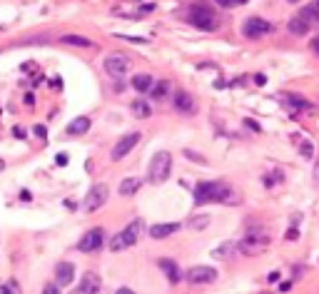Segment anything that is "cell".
<instances>
[{
  "label": "cell",
  "mask_w": 319,
  "mask_h": 294,
  "mask_svg": "<svg viewBox=\"0 0 319 294\" xmlns=\"http://www.w3.org/2000/svg\"><path fill=\"white\" fill-rule=\"evenodd\" d=\"M207 202H222V205H240L242 197L222 185V182H199L194 187V205H207Z\"/></svg>",
  "instance_id": "obj_1"
},
{
  "label": "cell",
  "mask_w": 319,
  "mask_h": 294,
  "mask_svg": "<svg viewBox=\"0 0 319 294\" xmlns=\"http://www.w3.org/2000/svg\"><path fill=\"white\" fill-rule=\"evenodd\" d=\"M187 20L199 30H217V25H220L215 10L209 5H204V3H194L192 5L190 13H187Z\"/></svg>",
  "instance_id": "obj_2"
},
{
  "label": "cell",
  "mask_w": 319,
  "mask_h": 294,
  "mask_svg": "<svg viewBox=\"0 0 319 294\" xmlns=\"http://www.w3.org/2000/svg\"><path fill=\"white\" fill-rule=\"evenodd\" d=\"M142 229H145V222H142V220H132L128 227L123 229V232H118V234L113 237L110 249H113V252H123V249H128V247H132V244H137V239H140Z\"/></svg>",
  "instance_id": "obj_3"
},
{
  "label": "cell",
  "mask_w": 319,
  "mask_h": 294,
  "mask_svg": "<svg viewBox=\"0 0 319 294\" xmlns=\"http://www.w3.org/2000/svg\"><path fill=\"white\" fill-rule=\"evenodd\" d=\"M170 170H172V155H170V152H157V155L150 160L147 180H150L152 185H162V182L170 177Z\"/></svg>",
  "instance_id": "obj_4"
},
{
  "label": "cell",
  "mask_w": 319,
  "mask_h": 294,
  "mask_svg": "<svg viewBox=\"0 0 319 294\" xmlns=\"http://www.w3.org/2000/svg\"><path fill=\"white\" fill-rule=\"evenodd\" d=\"M269 247V234L262 227H250L245 239L240 242V252L242 254H259Z\"/></svg>",
  "instance_id": "obj_5"
},
{
  "label": "cell",
  "mask_w": 319,
  "mask_h": 294,
  "mask_svg": "<svg viewBox=\"0 0 319 294\" xmlns=\"http://www.w3.org/2000/svg\"><path fill=\"white\" fill-rule=\"evenodd\" d=\"M108 195H110V190H108V185H105V182L92 185V187L87 190L85 200H82V210H85V212H97V210L108 202Z\"/></svg>",
  "instance_id": "obj_6"
},
{
  "label": "cell",
  "mask_w": 319,
  "mask_h": 294,
  "mask_svg": "<svg viewBox=\"0 0 319 294\" xmlns=\"http://www.w3.org/2000/svg\"><path fill=\"white\" fill-rule=\"evenodd\" d=\"M102 244H105V229H102V227H92V229H87V232L80 237L77 249L87 254V252H97Z\"/></svg>",
  "instance_id": "obj_7"
},
{
  "label": "cell",
  "mask_w": 319,
  "mask_h": 294,
  "mask_svg": "<svg viewBox=\"0 0 319 294\" xmlns=\"http://www.w3.org/2000/svg\"><path fill=\"white\" fill-rule=\"evenodd\" d=\"M102 65H105V73L110 75L113 80H120V77L130 70V58L125 53H113V55L105 58Z\"/></svg>",
  "instance_id": "obj_8"
},
{
  "label": "cell",
  "mask_w": 319,
  "mask_h": 294,
  "mask_svg": "<svg viewBox=\"0 0 319 294\" xmlns=\"http://www.w3.org/2000/svg\"><path fill=\"white\" fill-rule=\"evenodd\" d=\"M185 279L190 284H212L217 279V269L215 267H207V264H197V267H190Z\"/></svg>",
  "instance_id": "obj_9"
},
{
  "label": "cell",
  "mask_w": 319,
  "mask_h": 294,
  "mask_svg": "<svg viewBox=\"0 0 319 294\" xmlns=\"http://www.w3.org/2000/svg\"><path fill=\"white\" fill-rule=\"evenodd\" d=\"M269 33H274V25L267 23V20H262V18H250L242 25V35L245 38H252V40L262 38V35H269Z\"/></svg>",
  "instance_id": "obj_10"
},
{
  "label": "cell",
  "mask_w": 319,
  "mask_h": 294,
  "mask_svg": "<svg viewBox=\"0 0 319 294\" xmlns=\"http://www.w3.org/2000/svg\"><path fill=\"white\" fill-rule=\"evenodd\" d=\"M142 140V132H128V135H123L120 140H118V145L113 147V152H110V157L118 162V160H123V157H128L130 152H132V147L137 145Z\"/></svg>",
  "instance_id": "obj_11"
},
{
  "label": "cell",
  "mask_w": 319,
  "mask_h": 294,
  "mask_svg": "<svg viewBox=\"0 0 319 294\" xmlns=\"http://www.w3.org/2000/svg\"><path fill=\"white\" fill-rule=\"evenodd\" d=\"M172 102H175V110L182 112V115H192L194 112V97H192L187 90H177L172 95Z\"/></svg>",
  "instance_id": "obj_12"
},
{
  "label": "cell",
  "mask_w": 319,
  "mask_h": 294,
  "mask_svg": "<svg viewBox=\"0 0 319 294\" xmlns=\"http://www.w3.org/2000/svg\"><path fill=\"white\" fill-rule=\"evenodd\" d=\"M180 227H182L180 222H162V224H152V227L147 229V234H150L152 239H165V237L180 232Z\"/></svg>",
  "instance_id": "obj_13"
},
{
  "label": "cell",
  "mask_w": 319,
  "mask_h": 294,
  "mask_svg": "<svg viewBox=\"0 0 319 294\" xmlns=\"http://www.w3.org/2000/svg\"><path fill=\"white\" fill-rule=\"evenodd\" d=\"M100 289H102V279H100L95 272H85V277H82L80 284H77V292L92 294V292H100Z\"/></svg>",
  "instance_id": "obj_14"
},
{
  "label": "cell",
  "mask_w": 319,
  "mask_h": 294,
  "mask_svg": "<svg viewBox=\"0 0 319 294\" xmlns=\"http://www.w3.org/2000/svg\"><path fill=\"white\" fill-rule=\"evenodd\" d=\"M72 277H75V264H72V262H58V267H55V279H58V284H60V287H67V284L72 282Z\"/></svg>",
  "instance_id": "obj_15"
},
{
  "label": "cell",
  "mask_w": 319,
  "mask_h": 294,
  "mask_svg": "<svg viewBox=\"0 0 319 294\" xmlns=\"http://www.w3.org/2000/svg\"><path fill=\"white\" fill-rule=\"evenodd\" d=\"M157 264H160V269H162V272L167 274V279H170V284H177V282H180V279L185 277V274L180 272V267H177V262H172V259H160Z\"/></svg>",
  "instance_id": "obj_16"
},
{
  "label": "cell",
  "mask_w": 319,
  "mask_h": 294,
  "mask_svg": "<svg viewBox=\"0 0 319 294\" xmlns=\"http://www.w3.org/2000/svg\"><path fill=\"white\" fill-rule=\"evenodd\" d=\"M237 252H240V242H225V244H220V247L212 249V257L215 259H230Z\"/></svg>",
  "instance_id": "obj_17"
},
{
  "label": "cell",
  "mask_w": 319,
  "mask_h": 294,
  "mask_svg": "<svg viewBox=\"0 0 319 294\" xmlns=\"http://www.w3.org/2000/svg\"><path fill=\"white\" fill-rule=\"evenodd\" d=\"M287 28H289V33H292V35H307V33H309V28H312V23H309V20H304L302 15H294V18L289 20V25H287Z\"/></svg>",
  "instance_id": "obj_18"
},
{
  "label": "cell",
  "mask_w": 319,
  "mask_h": 294,
  "mask_svg": "<svg viewBox=\"0 0 319 294\" xmlns=\"http://www.w3.org/2000/svg\"><path fill=\"white\" fill-rule=\"evenodd\" d=\"M152 85H155V82H152V75H147V73H140V75L132 77V87H135L140 95H147Z\"/></svg>",
  "instance_id": "obj_19"
},
{
  "label": "cell",
  "mask_w": 319,
  "mask_h": 294,
  "mask_svg": "<svg viewBox=\"0 0 319 294\" xmlns=\"http://www.w3.org/2000/svg\"><path fill=\"white\" fill-rule=\"evenodd\" d=\"M90 130V117H75L70 125H67V135L77 137V135H85Z\"/></svg>",
  "instance_id": "obj_20"
},
{
  "label": "cell",
  "mask_w": 319,
  "mask_h": 294,
  "mask_svg": "<svg viewBox=\"0 0 319 294\" xmlns=\"http://www.w3.org/2000/svg\"><path fill=\"white\" fill-rule=\"evenodd\" d=\"M140 187H142V180H140V177H125V180L120 182V195H123V197H132Z\"/></svg>",
  "instance_id": "obj_21"
},
{
  "label": "cell",
  "mask_w": 319,
  "mask_h": 294,
  "mask_svg": "<svg viewBox=\"0 0 319 294\" xmlns=\"http://www.w3.org/2000/svg\"><path fill=\"white\" fill-rule=\"evenodd\" d=\"M60 43L63 45H75V48H92V40L82 38V35H60Z\"/></svg>",
  "instance_id": "obj_22"
},
{
  "label": "cell",
  "mask_w": 319,
  "mask_h": 294,
  "mask_svg": "<svg viewBox=\"0 0 319 294\" xmlns=\"http://www.w3.org/2000/svg\"><path fill=\"white\" fill-rule=\"evenodd\" d=\"M167 90H170V85L165 82V80H160V82H155L152 87H150V100H165L167 97Z\"/></svg>",
  "instance_id": "obj_23"
},
{
  "label": "cell",
  "mask_w": 319,
  "mask_h": 294,
  "mask_svg": "<svg viewBox=\"0 0 319 294\" xmlns=\"http://www.w3.org/2000/svg\"><path fill=\"white\" fill-rule=\"evenodd\" d=\"M287 105H292L294 110H309V107H312V105H309V100L299 97L297 92H289V95H287Z\"/></svg>",
  "instance_id": "obj_24"
},
{
  "label": "cell",
  "mask_w": 319,
  "mask_h": 294,
  "mask_svg": "<svg viewBox=\"0 0 319 294\" xmlns=\"http://www.w3.org/2000/svg\"><path fill=\"white\" fill-rule=\"evenodd\" d=\"M130 107H132L135 117H142V120H145V117H150V115H152V110H150V105H147L145 100H135Z\"/></svg>",
  "instance_id": "obj_25"
},
{
  "label": "cell",
  "mask_w": 319,
  "mask_h": 294,
  "mask_svg": "<svg viewBox=\"0 0 319 294\" xmlns=\"http://www.w3.org/2000/svg\"><path fill=\"white\" fill-rule=\"evenodd\" d=\"M299 15H302L304 20H309V23L314 25V23L319 20V3H312V5H307V8H304V10H302Z\"/></svg>",
  "instance_id": "obj_26"
},
{
  "label": "cell",
  "mask_w": 319,
  "mask_h": 294,
  "mask_svg": "<svg viewBox=\"0 0 319 294\" xmlns=\"http://www.w3.org/2000/svg\"><path fill=\"white\" fill-rule=\"evenodd\" d=\"M207 224H209V215H199V217L190 220V229H204Z\"/></svg>",
  "instance_id": "obj_27"
},
{
  "label": "cell",
  "mask_w": 319,
  "mask_h": 294,
  "mask_svg": "<svg viewBox=\"0 0 319 294\" xmlns=\"http://www.w3.org/2000/svg\"><path fill=\"white\" fill-rule=\"evenodd\" d=\"M299 152H302V157H312L314 145H312V142H302V145H299Z\"/></svg>",
  "instance_id": "obj_28"
},
{
  "label": "cell",
  "mask_w": 319,
  "mask_h": 294,
  "mask_svg": "<svg viewBox=\"0 0 319 294\" xmlns=\"http://www.w3.org/2000/svg\"><path fill=\"white\" fill-rule=\"evenodd\" d=\"M185 155H187V160H194V162H199V165H204V162H207L204 157H199V155H197V152H192V150H185Z\"/></svg>",
  "instance_id": "obj_29"
},
{
  "label": "cell",
  "mask_w": 319,
  "mask_h": 294,
  "mask_svg": "<svg viewBox=\"0 0 319 294\" xmlns=\"http://www.w3.org/2000/svg\"><path fill=\"white\" fill-rule=\"evenodd\" d=\"M215 3H217L220 8H232V5H240L237 0H215Z\"/></svg>",
  "instance_id": "obj_30"
},
{
  "label": "cell",
  "mask_w": 319,
  "mask_h": 294,
  "mask_svg": "<svg viewBox=\"0 0 319 294\" xmlns=\"http://www.w3.org/2000/svg\"><path fill=\"white\" fill-rule=\"evenodd\" d=\"M284 237H287V239H292V242H294V239H299V232H297V229H294V227H292V229H287V234H284Z\"/></svg>",
  "instance_id": "obj_31"
},
{
  "label": "cell",
  "mask_w": 319,
  "mask_h": 294,
  "mask_svg": "<svg viewBox=\"0 0 319 294\" xmlns=\"http://www.w3.org/2000/svg\"><path fill=\"white\" fill-rule=\"evenodd\" d=\"M60 289H63L60 284H48V287H45V292L48 294H55V292H60Z\"/></svg>",
  "instance_id": "obj_32"
},
{
  "label": "cell",
  "mask_w": 319,
  "mask_h": 294,
  "mask_svg": "<svg viewBox=\"0 0 319 294\" xmlns=\"http://www.w3.org/2000/svg\"><path fill=\"white\" fill-rule=\"evenodd\" d=\"M33 132H35V135H38V137H45V132H48V130H45V127H43V125H38V127H35V130H33Z\"/></svg>",
  "instance_id": "obj_33"
},
{
  "label": "cell",
  "mask_w": 319,
  "mask_h": 294,
  "mask_svg": "<svg viewBox=\"0 0 319 294\" xmlns=\"http://www.w3.org/2000/svg\"><path fill=\"white\" fill-rule=\"evenodd\" d=\"M245 125H247L250 130H255V132H259V125H257V122H252V120H245Z\"/></svg>",
  "instance_id": "obj_34"
},
{
  "label": "cell",
  "mask_w": 319,
  "mask_h": 294,
  "mask_svg": "<svg viewBox=\"0 0 319 294\" xmlns=\"http://www.w3.org/2000/svg\"><path fill=\"white\" fill-rule=\"evenodd\" d=\"M277 279H279V272H269L267 274V282H277Z\"/></svg>",
  "instance_id": "obj_35"
},
{
  "label": "cell",
  "mask_w": 319,
  "mask_h": 294,
  "mask_svg": "<svg viewBox=\"0 0 319 294\" xmlns=\"http://www.w3.org/2000/svg\"><path fill=\"white\" fill-rule=\"evenodd\" d=\"M13 132H15V137H20V140H23V137H25V130H23V127H15V130H13Z\"/></svg>",
  "instance_id": "obj_36"
},
{
  "label": "cell",
  "mask_w": 319,
  "mask_h": 294,
  "mask_svg": "<svg viewBox=\"0 0 319 294\" xmlns=\"http://www.w3.org/2000/svg\"><path fill=\"white\" fill-rule=\"evenodd\" d=\"M279 289H282V292H289V289H292V282H282Z\"/></svg>",
  "instance_id": "obj_37"
},
{
  "label": "cell",
  "mask_w": 319,
  "mask_h": 294,
  "mask_svg": "<svg viewBox=\"0 0 319 294\" xmlns=\"http://www.w3.org/2000/svg\"><path fill=\"white\" fill-rule=\"evenodd\" d=\"M255 82H257V85H264V82H267V77H264V75H255Z\"/></svg>",
  "instance_id": "obj_38"
},
{
  "label": "cell",
  "mask_w": 319,
  "mask_h": 294,
  "mask_svg": "<svg viewBox=\"0 0 319 294\" xmlns=\"http://www.w3.org/2000/svg\"><path fill=\"white\" fill-rule=\"evenodd\" d=\"M312 50L319 55V38H314V40H312Z\"/></svg>",
  "instance_id": "obj_39"
},
{
  "label": "cell",
  "mask_w": 319,
  "mask_h": 294,
  "mask_svg": "<svg viewBox=\"0 0 319 294\" xmlns=\"http://www.w3.org/2000/svg\"><path fill=\"white\" fill-rule=\"evenodd\" d=\"M58 165H67V157L65 155H58Z\"/></svg>",
  "instance_id": "obj_40"
},
{
  "label": "cell",
  "mask_w": 319,
  "mask_h": 294,
  "mask_svg": "<svg viewBox=\"0 0 319 294\" xmlns=\"http://www.w3.org/2000/svg\"><path fill=\"white\" fill-rule=\"evenodd\" d=\"M314 182L319 185V165H317V170H314Z\"/></svg>",
  "instance_id": "obj_41"
},
{
  "label": "cell",
  "mask_w": 319,
  "mask_h": 294,
  "mask_svg": "<svg viewBox=\"0 0 319 294\" xmlns=\"http://www.w3.org/2000/svg\"><path fill=\"white\" fill-rule=\"evenodd\" d=\"M3 170H5V162H3V160H0V172H3Z\"/></svg>",
  "instance_id": "obj_42"
},
{
  "label": "cell",
  "mask_w": 319,
  "mask_h": 294,
  "mask_svg": "<svg viewBox=\"0 0 319 294\" xmlns=\"http://www.w3.org/2000/svg\"><path fill=\"white\" fill-rule=\"evenodd\" d=\"M287 3H299V0H287Z\"/></svg>",
  "instance_id": "obj_43"
}]
</instances>
